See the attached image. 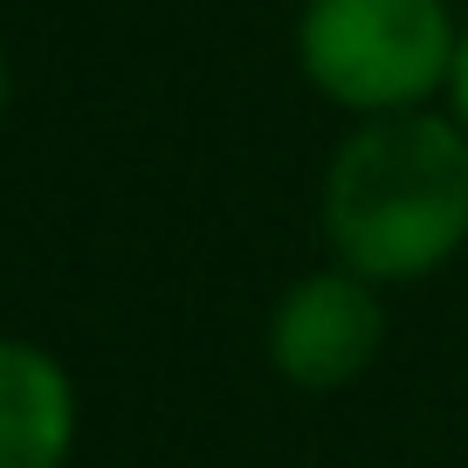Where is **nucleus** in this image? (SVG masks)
Instances as JSON below:
<instances>
[{"instance_id": "obj_5", "label": "nucleus", "mask_w": 468, "mask_h": 468, "mask_svg": "<svg viewBox=\"0 0 468 468\" xmlns=\"http://www.w3.org/2000/svg\"><path fill=\"white\" fill-rule=\"evenodd\" d=\"M448 97H454V124L468 132V35H462V48H454V69H448Z\"/></svg>"}, {"instance_id": "obj_4", "label": "nucleus", "mask_w": 468, "mask_h": 468, "mask_svg": "<svg viewBox=\"0 0 468 468\" xmlns=\"http://www.w3.org/2000/svg\"><path fill=\"white\" fill-rule=\"evenodd\" d=\"M76 441V386L28 337H0V468H62Z\"/></svg>"}, {"instance_id": "obj_1", "label": "nucleus", "mask_w": 468, "mask_h": 468, "mask_svg": "<svg viewBox=\"0 0 468 468\" xmlns=\"http://www.w3.org/2000/svg\"><path fill=\"white\" fill-rule=\"evenodd\" d=\"M324 228L351 276H434L468 241V132L427 111L372 117L324 173Z\"/></svg>"}, {"instance_id": "obj_2", "label": "nucleus", "mask_w": 468, "mask_h": 468, "mask_svg": "<svg viewBox=\"0 0 468 468\" xmlns=\"http://www.w3.org/2000/svg\"><path fill=\"white\" fill-rule=\"evenodd\" d=\"M448 0H310L296 56L303 76L345 111L399 117L420 97H434L454 69Z\"/></svg>"}, {"instance_id": "obj_6", "label": "nucleus", "mask_w": 468, "mask_h": 468, "mask_svg": "<svg viewBox=\"0 0 468 468\" xmlns=\"http://www.w3.org/2000/svg\"><path fill=\"white\" fill-rule=\"evenodd\" d=\"M0 111H7V48H0Z\"/></svg>"}, {"instance_id": "obj_3", "label": "nucleus", "mask_w": 468, "mask_h": 468, "mask_svg": "<svg viewBox=\"0 0 468 468\" xmlns=\"http://www.w3.org/2000/svg\"><path fill=\"white\" fill-rule=\"evenodd\" d=\"M386 345V303L379 282L351 276V269H317L282 296L269 324V358L290 386L303 393H337L379 358Z\"/></svg>"}]
</instances>
